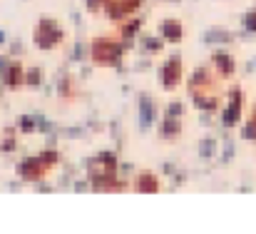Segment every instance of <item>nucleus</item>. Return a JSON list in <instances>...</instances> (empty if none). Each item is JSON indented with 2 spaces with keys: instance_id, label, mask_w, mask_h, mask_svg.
Segmentation results:
<instances>
[{
  "instance_id": "obj_1",
  "label": "nucleus",
  "mask_w": 256,
  "mask_h": 234,
  "mask_svg": "<svg viewBox=\"0 0 256 234\" xmlns=\"http://www.w3.org/2000/svg\"><path fill=\"white\" fill-rule=\"evenodd\" d=\"M216 92H219V87H216L214 75L209 70H199L196 78L192 80V95H194V100L202 107H214L216 105V97H219Z\"/></svg>"
},
{
  "instance_id": "obj_3",
  "label": "nucleus",
  "mask_w": 256,
  "mask_h": 234,
  "mask_svg": "<svg viewBox=\"0 0 256 234\" xmlns=\"http://www.w3.org/2000/svg\"><path fill=\"white\" fill-rule=\"evenodd\" d=\"M52 164H55V155L35 157V159H30L28 164H22V177H25V179H40Z\"/></svg>"
},
{
  "instance_id": "obj_4",
  "label": "nucleus",
  "mask_w": 256,
  "mask_h": 234,
  "mask_svg": "<svg viewBox=\"0 0 256 234\" xmlns=\"http://www.w3.org/2000/svg\"><path fill=\"white\" fill-rule=\"evenodd\" d=\"M100 3H102L104 13L117 20V18H124V15H130L132 10H137V5H140L142 0H100Z\"/></svg>"
},
{
  "instance_id": "obj_6",
  "label": "nucleus",
  "mask_w": 256,
  "mask_h": 234,
  "mask_svg": "<svg viewBox=\"0 0 256 234\" xmlns=\"http://www.w3.org/2000/svg\"><path fill=\"white\" fill-rule=\"evenodd\" d=\"M246 137H254L256 140V107H254V115H252V122L246 127Z\"/></svg>"
},
{
  "instance_id": "obj_5",
  "label": "nucleus",
  "mask_w": 256,
  "mask_h": 234,
  "mask_svg": "<svg viewBox=\"0 0 256 234\" xmlns=\"http://www.w3.org/2000/svg\"><path fill=\"white\" fill-rule=\"evenodd\" d=\"M176 73H179V60H172L170 68L162 70V82H164L167 87H174V85L179 82V75H176Z\"/></svg>"
},
{
  "instance_id": "obj_2",
  "label": "nucleus",
  "mask_w": 256,
  "mask_h": 234,
  "mask_svg": "<svg viewBox=\"0 0 256 234\" xmlns=\"http://www.w3.org/2000/svg\"><path fill=\"white\" fill-rule=\"evenodd\" d=\"M120 53H122V48L112 38H100L92 43V60L97 65H114L120 60Z\"/></svg>"
}]
</instances>
